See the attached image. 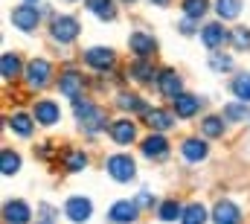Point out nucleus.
I'll return each instance as SVG.
<instances>
[{
	"label": "nucleus",
	"instance_id": "1",
	"mask_svg": "<svg viewBox=\"0 0 250 224\" xmlns=\"http://www.w3.org/2000/svg\"><path fill=\"white\" fill-rule=\"evenodd\" d=\"M73 113H76V119H79V125L87 131V134H96V131H105V125H108V113L102 111V108H96L93 102H87V99H76L73 102Z\"/></svg>",
	"mask_w": 250,
	"mask_h": 224
},
{
	"label": "nucleus",
	"instance_id": "2",
	"mask_svg": "<svg viewBox=\"0 0 250 224\" xmlns=\"http://www.w3.org/2000/svg\"><path fill=\"white\" fill-rule=\"evenodd\" d=\"M50 79H53V67H50V61H44V58H32V61L26 64V85H29L32 90L47 88Z\"/></svg>",
	"mask_w": 250,
	"mask_h": 224
},
{
	"label": "nucleus",
	"instance_id": "3",
	"mask_svg": "<svg viewBox=\"0 0 250 224\" xmlns=\"http://www.w3.org/2000/svg\"><path fill=\"white\" fill-rule=\"evenodd\" d=\"M38 21H41V12L32 3H23V6H18L12 12V26H18L21 32H32L38 26Z\"/></svg>",
	"mask_w": 250,
	"mask_h": 224
},
{
	"label": "nucleus",
	"instance_id": "4",
	"mask_svg": "<svg viewBox=\"0 0 250 224\" xmlns=\"http://www.w3.org/2000/svg\"><path fill=\"white\" fill-rule=\"evenodd\" d=\"M108 175L114 178V180H120V183H128V180H134V160L128 157V155H114V157H108Z\"/></svg>",
	"mask_w": 250,
	"mask_h": 224
},
{
	"label": "nucleus",
	"instance_id": "5",
	"mask_svg": "<svg viewBox=\"0 0 250 224\" xmlns=\"http://www.w3.org/2000/svg\"><path fill=\"white\" fill-rule=\"evenodd\" d=\"M53 38L59 41V44H70V41H76V35H79V21L76 18H70V15H62V18H53Z\"/></svg>",
	"mask_w": 250,
	"mask_h": 224
},
{
	"label": "nucleus",
	"instance_id": "6",
	"mask_svg": "<svg viewBox=\"0 0 250 224\" xmlns=\"http://www.w3.org/2000/svg\"><path fill=\"white\" fill-rule=\"evenodd\" d=\"M201 41H204L209 50H218V47H224V44L230 41V32L221 26V21H218V23H207V26L201 29Z\"/></svg>",
	"mask_w": 250,
	"mask_h": 224
},
{
	"label": "nucleus",
	"instance_id": "7",
	"mask_svg": "<svg viewBox=\"0 0 250 224\" xmlns=\"http://www.w3.org/2000/svg\"><path fill=\"white\" fill-rule=\"evenodd\" d=\"M157 88H160V93H163L166 99H175V96L184 93V82H181V76H178L175 70H163V73L157 76Z\"/></svg>",
	"mask_w": 250,
	"mask_h": 224
},
{
	"label": "nucleus",
	"instance_id": "8",
	"mask_svg": "<svg viewBox=\"0 0 250 224\" xmlns=\"http://www.w3.org/2000/svg\"><path fill=\"white\" fill-rule=\"evenodd\" d=\"M64 213H67V219L70 222H87L90 219V213H93V207H90V201L87 198H82V195H73L67 204H64Z\"/></svg>",
	"mask_w": 250,
	"mask_h": 224
},
{
	"label": "nucleus",
	"instance_id": "9",
	"mask_svg": "<svg viewBox=\"0 0 250 224\" xmlns=\"http://www.w3.org/2000/svg\"><path fill=\"white\" fill-rule=\"evenodd\" d=\"M143 155H146L148 160H166V157H169V143H166V137H160V134L146 137V140H143Z\"/></svg>",
	"mask_w": 250,
	"mask_h": 224
},
{
	"label": "nucleus",
	"instance_id": "10",
	"mask_svg": "<svg viewBox=\"0 0 250 224\" xmlns=\"http://www.w3.org/2000/svg\"><path fill=\"white\" fill-rule=\"evenodd\" d=\"M59 90H62L64 96H70V99H79L82 90H84V79H82V73L67 70L64 76H59Z\"/></svg>",
	"mask_w": 250,
	"mask_h": 224
},
{
	"label": "nucleus",
	"instance_id": "11",
	"mask_svg": "<svg viewBox=\"0 0 250 224\" xmlns=\"http://www.w3.org/2000/svg\"><path fill=\"white\" fill-rule=\"evenodd\" d=\"M84 61H87V67H93V70H111L114 67V50H105V47H93V50H87L84 53Z\"/></svg>",
	"mask_w": 250,
	"mask_h": 224
},
{
	"label": "nucleus",
	"instance_id": "12",
	"mask_svg": "<svg viewBox=\"0 0 250 224\" xmlns=\"http://www.w3.org/2000/svg\"><path fill=\"white\" fill-rule=\"evenodd\" d=\"M137 201H117L114 207H111V213H108V219L114 224H131L137 222Z\"/></svg>",
	"mask_w": 250,
	"mask_h": 224
},
{
	"label": "nucleus",
	"instance_id": "13",
	"mask_svg": "<svg viewBox=\"0 0 250 224\" xmlns=\"http://www.w3.org/2000/svg\"><path fill=\"white\" fill-rule=\"evenodd\" d=\"M128 47H131V53H134L137 58H148L154 50H157V41H154L148 32H134L131 41H128Z\"/></svg>",
	"mask_w": 250,
	"mask_h": 224
},
{
	"label": "nucleus",
	"instance_id": "14",
	"mask_svg": "<svg viewBox=\"0 0 250 224\" xmlns=\"http://www.w3.org/2000/svg\"><path fill=\"white\" fill-rule=\"evenodd\" d=\"M212 219H215V224H239L242 222V210L233 201H218L215 210H212Z\"/></svg>",
	"mask_w": 250,
	"mask_h": 224
},
{
	"label": "nucleus",
	"instance_id": "15",
	"mask_svg": "<svg viewBox=\"0 0 250 224\" xmlns=\"http://www.w3.org/2000/svg\"><path fill=\"white\" fill-rule=\"evenodd\" d=\"M157 70L151 67V61L148 58H137L134 64H131V79L134 82H140V85H148V82H157Z\"/></svg>",
	"mask_w": 250,
	"mask_h": 224
},
{
	"label": "nucleus",
	"instance_id": "16",
	"mask_svg": "<svg viewBox=\"0 0 250 224\" xmlns=\"http://www.w3.org/2000/svg\"><path fill=\"white\" fill-rule=\"evenodd\" d=\"M3 216H6L9 224H26L32 219V210H29V204H23V201H9V204L3 207Z\"/></svg>",
	"mask_w": 250,
	"mask_h": 224
},
{
	"label": "nucleus",
	"instance_id": "17",
	"mask_svg": "<svg viewBox=\"0 0 250 224\" xmlns=\"http://www.w3.org/2000/svg\"><path fill=\"white\" fill-rule=\"evenodd\" d=\"M35 119H38L41 125H56V122L62 119V111H59L56 102L41 99V102H35Z\"/></svg>",
	"mask_w": 250,
	"mask_h": 224
},
{
	"label": "nucleus",
	"instance_id": "18",
	"mask_svg": "<svg viewBox=\"0 0 250 224\" xmlns=\"http://www.w3.org/2000/svg\"><path fill=\"white\" fill-rule=\"evenodd\" d=\"M111 137H114V143L128 146V143H134V140H137V125H134L131 119H120V122H114V125H111Z\"/></svg>",
	"mask_w": 250,
	"mask_h": 224
},
{
	"label": "nucleus",
	"instance_id": "19",
	"mask_svg": "<svg viewBox=\"0 0 250 224\" xmlns=\"http://www.w3.org/2000/svg\"><path fill=\"white\" fill-rule=\"evenodd\" d=\"M181 155L187 157L189 163H198V160L207 157V143L198 140V137H189V140H184V146H181Z\"/></svg>",
	"mask_w": 250,
	"mask_h": 224
},
{
	"label": "nucleus",
	"instance_id": "20",
	"mask_svg": "<svg viewBox=\"0 0 250 224\" xmlns=\"http://www.w3.org/2000/svg\"><path fill=\"white\" fill-rule=\"evenodd\" d=\"M146 119H148V125H151L154 131H169V128L175 125L172 113H169V111H160V108H151V111H146Z\"/></svg>",
	"mask_w": 250,
	"mask_h": 224
},
{
	"label": "nucleus",
	"instance_id": "21",
	"mask_svg": "<svg viewBox=\"0 0 250 224\" xmlns=\"http://www.w3.org/2000/svg\"><path fill=\"white\" fill-rule=\"evenodd\" d=\"M172 102H175V113H178V116H184V119H187V116H195V113H198V108H201V102H198L195 96H189V93L175 96Z\"/></svg>",
	"mask_w": 250,
	"mask_h": 224
},
{
	"label": "nucleus",
	"instance_id": "22",
	"mask_svg": "<svg viewBox=\"0 0 250 224\" xmlns=\"http://www.w3.org/2000/svg\"><path fill=\"white\" fill-rule=\"evenodd\" d=\"M62 163L67 172H82V169L87 166V155L82 149H67L62 155Z\"/></svg>",
	"mask_w": 250,
	"mask_h": 224
},
{
	"label": "nucleus",
	"instance_id": "23",
	"mask_svg": "<svg viewBox=\"0 0 250 224\" xmlns=\"http://www.w3.org/2000/svg\"><path fill=\"white\" fill-rule=\"evenodd\" d=\"M84 3H87V9H90L96 18H102V21H114V18H117L114 0H84Z\"/></svg>",
	"mask_w": 250,
	"mask_h": 224
},
{
	"label": "nucleus",
	"instance_id": "24",
	"mask_svg": "<svg viewBox=\"0 0 250 224\" xmlns=\"http://www.w3.org/2000/svg\"><path fill=\"white\" fill-rule=\"evenodd\" d=\"M18 73H21V61L15 53H3L0 58V76H3V82H12V79H18Z\"/></svg>",
	"mask_w": 250,
	"mask_h": 224
},
{
	"label": "nucleus",
	"instance_id": "25",
	"mask_svg": "<svg viewBox=\"0 0 250 224\" xmlns=\"http://www.w3.org/2000/svg\"><path fill=\"white\" fill-rule=\"evenodd\" d=\"M239 9H242V0H215V12H218L221 21L239 18Z\"/></svg>",
	"mask_w": 250,
	"mask_h": 224
},
{
	"label": "nucleus",
	"instance_id": "26",
	"mask_svg": "<svg viewBox=\"0 0 250 224\" xmlns=\"http://www.w3.org/2000/svg\"><path fill=\"white\" fill-rule=\"evenodd\" d=\"M18 169H21V157H18V152L3 149V152H0V172L9 178V175H15Z\"/></svg>",
	"mask_w": 250,
	"mask_h": 224
},
{
	"label": "nucleus",
	"instance_id": "27",
	"mask_svg": "<svg viewBox=\"0 0 250 224\" xmlns=\"http://www.w3.org/2000/svg\"><path fill=\"white\" fill-rule=\"evenodd\" d=\"M230 88H233V96H236V99L250 102V73H239Z\"/></svg>",
	"mask_w": 250,
	"mask_h": 224
},
{
	"label": "nucleus",
	"instance_id": "28",
	"mask_svg": "<svg viewBox=\"0 0 250 224\" xmlns=\"http://www.w3.org/2000/svg\"><path fill=\"white\" fill-rule=\"evenodd\" d=\"M9 125H12V131L21 134V137H29V134H32V116H29V113H15V116L9 119Z\"/></svg>",
	"mask_w": 250,
	"mask_h": 224
},
{
	"label": "nucleus",
	"instance_id": "29",
	"mask_svg": "<svg viewBox=\"0 0 250 224\" xmlns=\"http://www.w3.org/2000/svg\"><path fill=\"white\" fill-rule=\"evenodd\" d=\"M181 222L184 224H204L207 222V210L201 204H189L187 210L181 213Z\"/></svg>",
	"mask_w": 250,
	"mask_h": 224
},
{
	"label": "nucleus",
	"instance_id": "30",
	"mask_svg": "<svg viewBox=\"0 0 250 224\" xmlns=\"http://www.w3.org/2000/svg\"><path fill=\"white\" fill-rule=\"evenodd\" d=\"M117 105H120L123 111H143V113L148 111L137 93H120V96H117Z\"/></svg>",
	"mask_w": 250,
	"mask_h": 224
},
{
	"label": "nucleus",
	"instance_id": "31",
	"mask_svg": "<svg viewBox=\"0 0 250 224\" xmlns=\"http://www.w3.org/2000/svg\"><path fill=\"white\" fill-rule=\"evenodd\" d=\"M184 210H181V204L175 201V198H169V201H163L160 204V210H157V216H160V222H175L178 216H181Z\"/></svg>",
	"mask_w": 250,
	"mask_h": 224
},
{
	"label": "nucleus",
	"instance_id": "32",
	"mask_svg": "<svg viewBox=\"0 0 250 224\" xmlns=\"http://www.w3.org/2000/svg\"><path fill=\"white\" fill-rule=\"evenodd\" d=\"M201 131H204V137H221L224 119H221V116H207V119L201 122Z\"/></svg>",
	"mask_w": 250,
	"mask_h": 224
},
{
	"label": "nucleus",
	"instance_id": "33",
	"mask_svg": "<svg viewBox=\"0 0 250 224\" xmlns=\"http://www.w3.org/2000/svg\"><path fill=\"white\" fill-rule=\"evenodd\" d=\"M230 41H233L236 50H250V29H245V26L233 29V32H230Z\"/></svg>",
	"mask_w": 250,
	"mask_h": 224
},
{
	"label": "nucleus",
	"instance_id": "34",
	"mask_svg": "<svg viewBox=\"0 0 250 224\" xmlns=\"http://www.w3.org/2000/svg\"><path fill=\"white\" fill-rule=\"evenodd\" d=\"M224 116H227V119H245V116H248V102H242V99H239V102H230V105L224 108Z\"/></svg>",
	"mask_w": 250,
	"mask_h": 224
},
{
	"label": "nucleus",
	"instance_id": "35",
	"mask_svg": "<svg viewBox=\"0 0 250 224\" xmlns=\"http://www.w3.org/2000/svg\"><path fill=\"white\" fill-rule=\"evenodd\" d=\"M184 12H187L189 18H201L204 12H207V0H184Z\"/></svg>",
	"mask_w": 250,
	"mask_h": 224
},
{
	"label": "nucleus",
	"instance_id": "36",
	"mask_svg": "<svg viewBox=\"0 0 250 224\" xmlns=\"http://www.w3.org/2000/svg\"><path fill=\"white\" fill-rule=\"evenodd\" d=\"M209 67H212V70L227 73V70H233V58H230V56H209Z\"/></svg>",
	"mask_w": 250,
	"mask_h": 224
},
{
	"label": "nucleus",
	"instance_id": "37",
	"mask_svg": "<svg viewBox=\"0 0 250 224\" xmlns=\"http://www.w3.org/2000/svg\"><path fill=\"white\" fill-rule=\"evenodd\" d=\"M151 204H154V195H151V192H140L137 207H151Z\"/></svg>",
	"mask_w": 250,
	"mask_h": 224
},
{
	"label": "nucleus",
	"instance_id": "38",
	"mask_svg": "<svg viewBox=\"0 0 250 224\" xmlns=\"http://www.w3.org/2000/svg\"><path fill=\"white\" fill-rule=\"evenodd\" d=\"M181 29H184V35H192V29H195V18H184V21H181Z\"/></svg>",
	"mask_w": 250,
	"mask_h": 224
},
{
	"label": "nucleus",
	"instance_id": "39",
	"mask_svg": "<svg viewBox=\"0 0 250 224\" xmlns=\"http://www.w3.org/2000/svg\"><path fill=\"white\" fill-rule=\"evenodd\" d=\"M151 3H157V6H166V3H169V0H151Z\"/></svg>",
	"mask_w": 250,
	"mask_h": 224
},
{
	"label": "nucleus",
	"instance_id": "40",
	"mask_svg": "<svg viewBox=\"0 0 250 224\" xmlns=\"http://www.w3.org/2000/svg\"><path fill=\"white\" fill-rule=\"evenodd\" d=\"M23 3H35V0H23Z\"/></svg>",
	"mask_w": 250,
	"mask_h": 224
},
{
	"label": "nucleus",
	"instance_id": "41",
	"mask_svg": "<svg viewBox=\"0 0 250 224\" xmlns=\"http://www.w3.org/2000/svg\"><path fill=\"white\" fill-rule=\"evenodd\" d=\"M123 3H134V0H123Z\"/></svg>",
	"mask_w": 250,
	"mask_h": 224
},
{
	"label": "nucleus",
	"instance_id": "42",
	"mask_svg": "<svg viewBox=\"0 0 250 224\" xmlns=\"http://www.w3.org/2000/svg\"><path fill=\"white\" fill-rule=\"evenodd\" d=\"M41 224H53V222H41Z\"/></svg>",
	"mask_w": 250,
	"mask_h": 224
}]
</instances>
